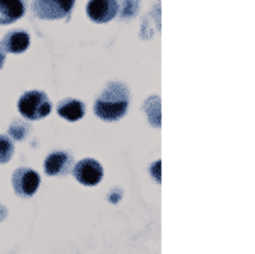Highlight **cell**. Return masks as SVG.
<instances>
[{"instance_id":"5b68a950","label":"cell","mask_w":255,"mask_h":254,"mask_svg":"<svg viewBox=\"0 0 255 254\" xmlns=\"http://www.w3.org/2000/svg\"><path fill=\"white\" fill-rule=\"evenodd\" d=\"M73 176L80 184L85 186H96L104 178V169L96 159H82L73 167Z\"/></svg>"},{"instance_id":"3957f363","label":"cell","mask_w":255,"mask_h":254,"mask_svg":"<svg viewBox=\"0 0 255 254\" xmlns=\"http://www.w3.org/2000/svg\"><path fill=\"white\" fill-rule=\"evenodd\" d=\"M75 0H32V12L43 20L65 19L72 12Z\"/></svg>"},{"instance_id":"7c38bea8","label":"cell","mask_w":255,"mask_h":254,"mask_svg":"<svg viewBox=\"0 0 255 254\" xmlns=\"http://www.w3.org/2000/svg\"><path fill=\"white\" fill-rule=\"evenodd\" d=\"M14 155V143L9 137L0 135V164L9 162Z\"/></svg>"},{"instance_id":"8992f818","label":"cell","mask_w":255,"mask_h":254,"mask_svg":"<svg viewBox=\"0 0 255 254\" xmlns=\"http://www.w3.org/2000/svg\"><path fill=\"white\" fill-rule=\"evenodd\" d=\"M85 10H87L89 19L94 22H109L118 15V0H89Z\"/></svg>"},{"instance_id":"8fae6325","label":"cell","mask_w":255,"mask_h":254,"mask_svg":"<svg viewBox=\"0 0 255 254\" xmlns=\"http://www.w3.org/2000/svg\"><path fill=\"white\" fill-rule=\"evenodd\" d=\"M139 9V0H118V14H121L123 19L136 15Z\"/></svg>"},{"instance_id":"30bf717a","label":"cell","mask_w":255,"mask_h":254,"mask_svg":"<svg viewBox=\"0 0 255 254\" xmlns=\"http://www.w3.org/2000/svg\"><path fill=\"white\" fill-rule=\"evenodd\" d=\"M58 114L61 118H65V120H68V121H77V120H80V118H84L85 106H84V102H82V101L70 99V97H68V99L60 101Z\"/></svg>"},{"instance_id":"7a4b0ae2","label":"cell","mask_w":255,"mask_h":254,"mask_svg":"<svg viewBox=\"0 0 255 254\" xmlns=\"http://www.w3.org/2000/svg\"><path fill=\"white\" fill-rule=\"evenodd\" d=\"M17 109L24 118L36 121L51 113V101L41 91H27L19 97Z\"/></svg>"},{"instance_id":"9c48e42d","label":"cell","mask_w":255,"mask_h":254,"mask_svg":"<svg viewBox=\"0 0 255 254\" xmlns=\"http://www.w3.org/2000/svg\"><path fill=\"white\" fill-rule=\"evenodd\" d=\"M26 14L24 0H0V24H12Z\"/></svg>"},{"instance_id":"277c9868","label":"cell","mask_w":255,"mask_h":254,"mask_svg":"<svg viewBox=\"0 0 255 254\" xmlns=\"http://www.w3.org/2000/svg\"><path fill=\"white\" fill-rule=\"evenodd\" d=\"M41 178L36 171L29 167H19L12 174V186L19 196H32L38 191Z\"/></svg>"},{"instance_id":"6da1fadb","label":"cell","mask_w":255,"mask_h":254,"mask_svg":"<svg viewBox=\"0 0 255 254\" xmlns=\"http://www.w3.org/2000/svg\"><path fill=\"white\" fill-rule=\"evenodd\" d=\"M129 106V91L121 82H111L106 85L101 96L94 104V111L104 121H118L128 111Z\"/></svg>"},{"instance_id":"5bb4252c","label":"cell","mask_w":255,"mask_h":254,"mask_svg":"<svg viewBox=\"0 0 255 254\" xmlns=\"http://www.w3.org/2000/svg\"><path fill=\"white\" fill-rule=\"evenodd\" d=\"M3 63H5V55H3V50L0 48V68L3 67Z\"/></svg>"},{"instance_id":"52a82bcc","label":"cell","mask_w":255,"mask_h":254,"mask_svg":"<svg viewBox=\"0 0 255 254\" xmlns=\"http://www.w3.org/2000/svg\"><path fill=\"white\" fill-rule=\"evenodd\" d=\"M31 38L26 31H9L0 41V48L5 53H22L29 48Z\"/></svg>"},{"instance_id":"ba28073f","label":"cell","mask_w":255,"mask_h":254,"mask_svg":"<svg viewBox=\"0 0 255 254\" xmlns=\"http://www.w3.org/2000/svg\"><path fill=\"white\" fill-rule=\"evenodd\" d=\"M72 157L67 152H53L44 159V171L49 176H65L70 173Z\"/></svg>"},{"instance_id":"4fadbf2b","label":"cell","mask_w":255,"mask_h":254,"mask_svg":"<svg viewBox=\"0 0 255 254\" xmlns=\"http://www.w3.org/2000/svg\"><path fill=\"white\" fill-rule=\"evenodd\" d=\"M160 161L153 164V167H151V174H153V179H157V181H160Z\"/></svg>"}]
</instances>
